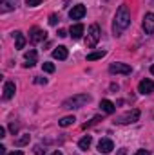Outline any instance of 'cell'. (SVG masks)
<instances>
[{
	"label": "cell",
	"instance_id": "obj_29",
	"mask_svg": "<svg viewBox=\"0 0 154 155\" xmlns=\"http://www.w3.org/2000/svg\"><path fill=\"white\" fill-rule=\"evenodd\" d=\"M35 153H37V155H42V153H44V150H42L40 146H37V148H35Z\"/></svg>",
	"mask_w": 154,
	"mask_h": 155
},
{
	"label": "cell",
	"instance_id": "obj_34",
	"mask_svg": "<svg viewBox=\"0 0 154 155\" xmlns=\"http://www.w3.org/2000/svg\"><path fill=\"white\" fill-rule=\"evenodd\" d=\"M9 155H24V153H22V152H18V150H16V152H13V153H9Z\"/></svg>",
	"mask_w": 154,
	"mask_h": 155
},
{
	"label": "cell",
	"instance_id": "obj_20",
	"mask_svg": "<svg viewBox=\"0 0 154 155\" xmlns=\"http://www.w3.org/2000/svg\"><path fill=\"white\" fill-rule=\"evenodd\" d=\"M103 56H105V51H94V52L87 54V61H94V60H100Z\"/></svg>",
	"mask_w": 154,
	"mask_h": 155
},
{
	"label": "cell",
	"instance_id": "obj_17",
	"mask_svg": "<svg viewBox=\"0 0 154 155\" xmlns=\"http://www.w3.org/2000/svg\"><path fill=\"white\" fill-rule=\"evenodd\" d=\"M13 36H15V47H16V49H24V45H26V36H24L20 31H16Z\"/></svg>",
	"mask_w": 154,
	"mask_h": 155
},
{
	"label": "cell",
	"instance_id": "obj_27",
	"mask_svg": "<svg viewBox=\"0 0 154 155\" xmlns=\"http://www.w3.org/2000/svg\"><path fill=\"white\" fill-rule=\"evenodd\" d=\"M58 36H60V38H65V36H67V31H65V29H58Z\"/></svg>",
	"mask_w": 154,
	"mask_h": 155
},
{
	"label": "cell",
	"instance_id": "obj_15",
	"mask_svg": "<svg viewBox=\"0 0 154 155\" xmlns=\"http://www.w3.org/2000/svg\"><path fill=\"white\" fill-rule=\"evenodd\" d=\"M100 107H102V110H103L105 114H114L116 112V105L111 103L109 99H102V101H100Z\"/></svg>",
	"mask_w": 154,
	"mask_h": 155
},
{
	"label": "cell",
	"instance_id": "obj_30",
	"mask_svg": "<svg viewBox=\"0 0 154 155\" xmlns=\"http://www.w3.org/2000/svg\"><path fill=\"white\" fill-rule=\"evenodd\" d=\"M9 130L15 134V132H16V124H15V123H13V124H9Z\"/></svg>",
	"mask_w": 154,
	"mask_h": 155
},
{
	"label": "cell",
	"instance_id": "obj_11",
	"mask_svg": "<svg viewBox=\"0 0 154 155\" xmlns=\"http://www.w3.org/2000/svg\"><path fill=\"white\" fill-rule=\"evenodd\" d=\"M83 31H85V27H83L82 24H75V25H71L69 35L73 36V40H80L82 38V35H83Z\"/></svg>",
	"mask_w": 154,
	"mask_h": 155
},
{
	"label": "cell",
	"instance_id": "obj_18",
	"mask_svg": "<svg viewBox=\"0 0 154 155\" xmlns=\"http://www.w3.org/2000/svg\"><path fill=\"white\" fill-rule=\"evenodd\" d=\"M91 143H93V137H91V135H85V137H82V139H80L78 146H80V150H89Z\"/></svg>",
	"mask_w": 154,
	"mask_h": 155
},
{
	"label": "cell",
	"instance_id": "obj_19",
	"mask_svg": "<svg viewBox=\"0 0 154 155\" xmlns=\"http://www.w3.org/2000/svg\"><path fill=\"white\" fill-rule=\"evenodd\" d=\"M75 121H76V119H75V116H65V117H62V119L58 121V124H60L62 128H65V126H71Z\"/></svg>",
	"mask_w": 154,
	"mask_h": 155
},
{
	"label": "cell",
	"instance_id": "obj_23",
	"mask_svg": "<svg viewBox=\"0 0 154 155\" xmlns=\"http://www.w3.org/2000/svg\"><path fill=\"white\" fill-rule=\"evenodd\" d=\"M42 69H44L45 72H54V65L49 63V61H44V63H42Z\"/></svg>",
	"mask_w": 154,
	"mask_h": 155
},
{
	"label": "cell",
	"instance_id": "obj_13",
	"mask_svg": "<svg viewBox=\"0 0 154 155\" xmlns=\"http://www.w3.org/2000/svg\"><path fill=\"white\" fill-rule=\"evenodd\" d=\"M24 58H26V61H27V63H24V67H33V65H37V51H35V49H29Z\"/></svg>",
	"mask_w": 154,
	"mask_h": 155
},
{
	"label": "cell",
	"instance_id": "obj_22",
	"mask_svg": "<svg viewBox=\"0 0 154 155\" xmlns=\"http://www.w3.org/2000/svg\"><path fill=\"white\" fill-rule=\"evenodd\" d=\"M98 121H102V117H100V116L93 117V119H91V121H89V123H85V124H83V130H87V128H91V126H94V124H96V123H98Z\"/></svg>",
	"mask_w": 154,
	"mask_h": 155
},
{
	"label": "cell",
	"instance_id": "obj_9",
	"mask_svg": "<svg viewBox=\"0 0 154 155\" xmlns=\"http://www.w3.org/2000/svg\"><path fill=\"white\" fill-rule=\"evenodd\" d=\"M98 150H100V153H109V152L114 150V144H113L111 139H102L98 143Z\"/></svg>",
	"mask_w": 154,
	"mask_h": 155
},
{
	"label": "cell",
	"instance_id": "obj_3",
	"mask_svg": "<svg viewBox=\"0 0 154 155\" xmlns=\"http://www.w3.org/2000/svg\"><path fill=\"white\" fill-rule=\"evenodd\" d=\"M100 35H102V31H100L98 24H93V25L89 27V31H87V41H85L89 49L96 47V43H98V40H100Z\"/></svg>",
	"mask_w": 154,
	"mask_h": 155
},
{
	"label": "cell",
	"instance_id": "obj_12",
	"mask_svg": "<svg viewBox=\"0 0 154 155\" xmlns=\"http://www.w3.org/2000/svg\"><path fill=\"white\" fill-rule=\"evenodd\" d=\"M69 56V51H67V47H64V45H60V47H56L54 51H53V58L54 60H65Z\"/></svg>",
	"mask_w": 154,
	"mask_h": 155
},
{
	"label": "cell",
	"instance_id": "obj_36",
	"mask_svg": "<svg viewBox=\"0 0 154 155\" xmlns=\"http://www.w3.org/2000/svg\"><path fill=\"white\" fill-rule=\"evenodd\" d=\"M151 72H152V74H154V65H152V67H151Z\"/></svg>",
	"mask_w": 154,
	"mask_h": 155
},
{
	"label": "cell",
	"instance_id": "obj_33",
	"mask_svg": "<svg viewBox=\"0 0 154 155\" xmlns=\"http://www.w3.org/2000/svg\"><path fill=\"white\" fill-rule=\"evenodd\" d=\"M118 155H127V150H120V152H118Z\"/></svg>",
	"mask_w": 154,
	"mask_h": 155
},
{
	"label": "cell",
	"instance_id": "obj_31",
	"mask_svg": "<svg viewBox=\"0 0 154 155\" xmlns=\"http://www.w3.org/2000/svg\"><path fill=\"white\" fill-rule=\"evenodd\" d=\"M0 137H5V128L4 126H0Z\"/></svg>",
	"mask_w": 154,
	"mask_h": 155
},
{
	"label": "cell",
	"instance_id": "obj_16",
	"mask_svg": "<svg viewBox=\"0 0 154 155\" xmlns=\"http://www.w3.org/2000/svg\"><path fill=\"white\" fill-rule=\"evenodd\" d=\"M15 4H16V0H2L0 2V13H7V11L15 9Z\"/></svg>",
	"mask_w": 154,
	"mask_h": 155
},
{
	"label": "cell",
	"instance_id": "obj_21",
	"mask_svg": "<svg viewBox=\"0 0 154 155\" xmlns=\"http://www.w3.org/2000/svg\"><path fill=\"white\" fill-rule=\"evenodd\" d=\"M29 143V135L26 134V135H22V137H18L16 141H15V146H26Z\"/></svg>",
	"mask_w": 154,
	"mask_h": 155
},
{
	"label": "cell",
	"instance_id": "obj_8",
	"mask_svg": "<svg viewBox=\"0 0 154 155\" xmlns=\"http://www.w3.org/2000/svg\"><path fill=\"white\" fill-rule=\"evenodd\" d=\"M83 15H85V5H82V4L75 5V7L69 11L71 20H80V18H83Z\"/></svg>",
	"mask_w": 154,
	"mask_h": 155
},
{
	"label": "cell",
	"instance_id": "obj_35",
	"mask_svg": "<svg viewBox=\"0 0 154 155\" xmlns=\"http://www.w3.org/2000/svg\"><path fill=\"white\" fill-rule=\"evenodd\" d=\"M51 155H62V152H58V150H56L54 153H51Z\"/></svg>",
	"mask_w": 154,
	"mask_h": 155
},
{
	"label": "cell",
	"instance_id": "obj_37",
	"mask_svg": "<svg viewBox=\"0 0 154 155\" xmlns=\"http://www.w3.org/2000/svg\"><path fill=\"white\" fill-rule=\"evenodd\" d=\"M152 2H154V0H152Z\"/></svg>",
	"mask_w": 154,
	"mask_h": 155
},
{
	"label": "cell",
	"instance_id": "obj_28",
	"mask_svg": "<svg viewBox=\"0 0 154 155\" xmlns=\"http://www.w3.org/2000/svg\"><path fill=\"white\" fill-rule=\"evenodd\" d=\"M136 155H151V153H149L147 150H138V152H136Z\"/></svg>",
	"mask_w": 154,
	"mask_h": 155
},
{
	"label": "cell",
	"instance_id": "obj_32",
	"mask_svg": "<svg viewBox=\"0 0 154 155\" xmlns=\"http://www.w3.org/2000/svg\"><path fill=\"white\" fill-rule=\"evenodd\" d=\"M0 155H5V146H0Z\"/></svg>",
	"mask_w": 154,
	"mask_h": 155
},
{
	"label": "cell",
	"instance_id": "obj_24",
	"mask_svg": "<svg viewBox=\"0 0 154 155\" xmlns=\"http://www.w3.org/2000/svg\"><path fill=\"white\" fill-rule=\"evenodd\" d=\"M58 20H60V18H58V15H51V16H49V25H56V24H58Z\"/></svg>",
	"mask_w": 154,
	"mask_h": 155
},
{
	"label": "cell",
	"instance_id": "obj_4",
	"mask_svg": "<svg viewBox=\"0 0 154 155\" xmlns=\"http://www.w3.org/2000/svg\"><path fill=\"white\" fill-rule=\"evenodd\" d=\"M140 119V110H131V112H127L125 116H121L116 123H120V124H129V123H136Z\"/></svg>",
	"mask_w": 154,
	"mask_h": 155
},
{
	"label": "cell",
	"instance_id": "obj_10",
	"mask_svg": "<svg viewBox=\"0 0 154 155\" xmlns=\"http://www.w3.org/2000/svg\"><path fill=\"white\" fill-rule=\"evenodd\" d=\"M29 40H31L33 43H38V41H42V40H45V31H42V29H38V27H33V29H31V36H29Z\"/></svg>",
	"mask_w": 154,
	"mask_h": 155
},
{
	"label": "cell",
	"instance_id": "obj_7",
	"mask_svg": "<svg viewBox=\"0 0 154 155\" xmlns=\"http://www.w3.org/2000/svg\"><path fill=\"white\" fill-rule=\"evenodd\" d=\"M143 31L147 35L154 33V13H147L145 15V18H143Z\"/></svg>",
	"mask_w": 154,
	"mask_h": 155
},
{
	"label": "cell",
	"instance_id": "obj_2",
	"mask_svg": "<svg viewBox=\"0 0 154 155\" xmlns=\"http://www.w3.org/2000/svg\"><path fill=\"white\" fill-rule=\"evenodd\" d=\"M89 101H91V96L89 94H76V96L65 99L62 103V108H80V107H83Z\"/></svg>",
	"mask_w": 154,
	"mask_h": 155
},
{
	"label": "cell",
	"instance_id": "obj_5",
	"mask_svg": "<svg viewBox=\"0 0 154 155\" xmlns=\"http://www.w3.org/2000/svg\"><path fill=\"white\" fill-rule=\"evenodd\" d=\"M131 65H127V63H111V67H109V72L111 74H131Z\"/></svg>",
	"mask_w": 154,
	"mask_h": 155
},
{
	"label": "cell",
	"instance_id": "obj_6",
	"mask_svg": "<svg viewBox=\"0 0 154 155\" xmlns=\"http://www.w3.org/2000/svg\"><path fill=\"white\" fill-rule=\"evenodd\" d=\"M138 92L140 94H152L154 92V81L152 79H142L140 85H138Z\"/></svg>",
	"mask_w": 154,
	"mask_h": 155
},
{
	"label": "cell",
	"instance_id": "obj_1",
	"mask_svg": "<svg viewBox=\"0 0 154 155\" xmlns=\"http://www.w3.org/2000/svg\"><path fill=\"white\" fill-rule=\"evenodd\" d=\"M129 25H131V13H129L127 5H120L118 11H116L114 24H113V31H114V35L116 36H120V33L125 31Z\"/></svg>",
	"mask_w": 154,
	"mask_h": 155
},
{
	"label": "cell",
	"instance_id": "obj_26",
	"mask_svg": "<svg viewBox=\"0 0 154 155\" xmlns=\"http://www.w3.org/2000/svg\"><path fill=\"white\" fill-rule=\"evenodd\" d=\"M35 83H38V85H45V83H47V79H45V78H37V79H35Z\"/></svg>",
	"mask_w": 154,
	"mask_h": 155
},
{
	"label": "cell",
	"instance_id": "obj_25",
	"mask_svg": "<svg viewBox=\"0 0 154 155\" xmlns=\"http://www.w3.org/2000/svg\"><path fill=\"white\" fill-rule=\"evenodd\" d=\"M40 2H42V0H26V4H27L29 7H35V5H38Z\"/></svg>",
	"mask_w": 154,
	"mask_h": 155
},
{
	"label": "cell",
	"instance_id": "obj_14",
	"mask_svg": "<svg viewBox=\"0 0 154 155\" xmlns=\"http://www.w3.org/2000/svg\"><path fill=\"white\" fill-rule=\"evenodd\" d=\"M15 90H16L15 83L13 81H5V85H4V99H11L15 96Z\"/></svg>",
	"mask_w": 154,
	"mask_h": 155
}]
</instances>
